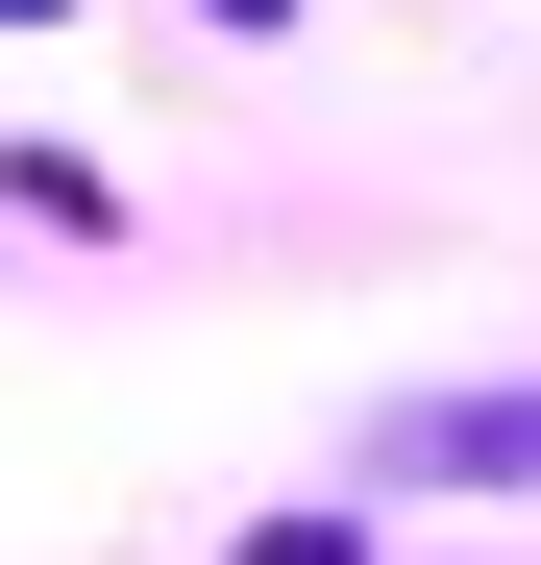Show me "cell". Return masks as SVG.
I'll list each match as a JSON object with an SVG mask.
<instances>
[{
	"mask_svg": "<svg viewBox=\"0 0 541 565\" xmlns=\"http://www.w3.org/2000/svg\"><path fill=\"white\" fill-rule=\"evenodd\" d=\"M344 492H541V394H443V418H370Z\"/></svg>",
	"mask_w": 541,
	"mask_h": 565,
	"instance_id": "1",
	"label": "cell"
},
{
	"mask_svg": "<svg viewBox=\"0 0 541 565\" xmlns=\"http://www.w3.org/2000/svg\"><path fill=\"white\" fill-rule=\"evenodd\" d=\"M222 565H370V541H344V516H270V541H222Z\"/></svg>",
	"mask_w": 541,
	"mask_h": 565,
	"instance_id": "2",
	"label": "cell"
},
{
	"mask_svg": "<svg viewBox=\"0 0 541 565\" xmlns=\"http://www.w3.org/2000/svg\"><path fill=\"white\" fill-rule=\"evenodd\" d=\"M198 25H296V0H198Z\"/></svg>",
	"mask_w": 541,
	"mask_h": 565,
	"instance_id": "3",
	"label": "cell"
},
{
	"mask_svg": "<svg viewBox=\"0 0 541 565\" xmlns=\"http://www.w3.org/2000/svg\"><path fill=\"white\" fill-rule=\"evenodd\" d=\"M0 25H50V0H0Z\"/></svg>",
	"mask_w": 541,
	"mask_h": 565,
	"instance_id": "4",
	"label": "cell"
}]
</instances>
